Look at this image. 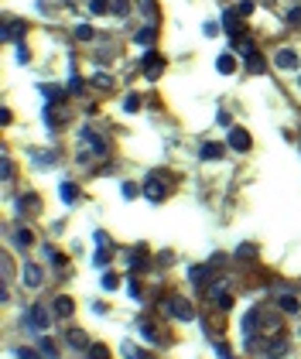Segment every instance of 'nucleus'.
Returning <instances> with one entry per match:
<instances>
[{
	"label": "nucleus",
	"mask_w": 301,
	"mask_h": 359,
	"mask_svg": "<svg viewBox=\"0 0 301 359\" xmlns=\"http://www.w3.org/2000/svg\"><path fill=\"white\" fill-rule=\"evenodd\" d=\"M161 308H164V315H171V318H178V322H192V318H195V308H192L185 298H168Z\"/></svg>",
	"instance_id": "nucleus-1"
},
{
	"label": "nucleus",
	"mask_w": 301,
	"mask_h": 359,
	"mask_svg": "<svg viewBox=\"0 0 301 359\" xmlns=\"http://www.w3.org/2000/svg\"><path fill=\"white\" fill-rule=\"evenodd\" d=\"M52 325V318H48V308L45 304H31L28 308V328H35V332H45Z\"/></svg>",
	"instance_id": "nucleus-2"
},
{
	"label": "nucleus",
	"mask_w": 301,
	"mask_h": 359,
	"mask_svg": "<svg viewBox=\"0 0 301 359\" xmlns=\"http://www.w3.org/2000/svg\"><path fill=\"white\" fill-rule=\"evenodd\" d=\"M82 140L93 147V154H96V157H106V140H103V137H96L93 130H89V127L82 130Z\"/></svg>",
	"instance_id": "nucleus-3"
},
{
	"label": "nucleus",
	"mask_w": 301,
	"mask_h": 359,
	"mask_svg": "<svg viewBox=\"0 0 301 359\" xmlns=\"http://www.w3.org/2000/svg\"><path fill=\"white\" fill-rule=\"evenodd\" d=\"M274 62H278V68H298V52L294 48H281L274 55Z\"/></svg>",
	"instance_id": "nucleus-4"
},
{
	"label": "nucleus",
	"mask_w": 301,
	"mask_h": 359,
	"mask_svg": "<svg viewBox=\"0 0 301 359\" xmlns=\"http://www.w3.org/2000/svg\"><path fill=\"white\" fill-rule=\"evenodd\" d=\"M230 147H233V151H246V147H250V134L240 130V127H233V130H230Z\"/></svg>",
	"instance_id": "nucleus-5"
},
{
	"label": "nucleus",
	"mask_w": 301,
	"mask_h": 359,
	"mask_svg": "<svg viewBox=\"0 0 301 359\" xmlns=\"http://www.w3.org/2000/svg\"><path fill=\"white\" fill-rule=\"evenodd\" d=\"M52 312H55L58 318H69V315L76 312V301H72V298H65V294H62V298H55V304H52Z\"/></svg>",
	"instance_id": "nucleus-6"
},
{
	"label": "nucleus",
	"mask_w": 301,
	"mask_h": 359,
	"mask_svg": "<svg viewBox=\"0 0 301 359\" xmlns=\"http://www.w3.org/2000/svg\"><path fill=\"white\" fill-rule=\"evenodd\" d=\"M24 284L28 288H38L41 284V267L38 264H24Z\"/></svg>",
	"instance_id": "nucleus-7"
},
{
	"label": "nucleus",
	"mask_w": 301,
	"mask_h": 359,
	"mask_svg": "<svg viewBox=\"0 0 301 359\" xmlns=\"http://www.w3.org/2000/svg\"><path fill=\"white\" fill-rule=\"evenodd\" d=\"M161 65H164V62H161L158 55H154V52H147V55H144V68H147V76H150V79H158Z\"/></svg>",
	"instance_id": "nucleus-8"
},
{
	"label": "nucleus",
	"mask_w": 301,
	"mask_h": 359,
	"mask_svg": "<svg viewBox=\"0 0 301 359\" xmlns=\"http://www.w3.org/2000/svg\"><path fill=\"white\" fill-rule=\"evenodd\" d=\"M65 342H69L72 349H89L86 346V332H79V328H69V332H65Z\"/></svg>",
	"instance_id": "nucleus-9"
},
{
	"label": "nucleus",
	"mask_w": 301,
	"mask_h": 359,
	"mask_svg": "<svg viewBox=\"0 0 301 359\" xmlns=\"http://www.w3.org/2000/svg\"><path fill=\"white\" fill-rule=\"evenodd\" d=\"M21 34H24V24L21 21H7V24H4V38H7V41L21 38Z\"/></svg>",
	"instance_id": "nucleus-10"
},
{
	"label": "nucleus",
	"mask_w": 301,
	"mask_h": 359,
	"mask_svg": "<svg viewBox=\"0 0 301 359\" xmlns=\"http://www.w3.org/2000/svg\"><path fill=\"white\" fill-rule=\"evenodd\" d=\"M222 157V144H202V161H219Z\"/></svg>",
	"instance_id": "nucleus-11"
},
{
	"label": "nucleus",
	"mask_w": 301,
	"mask_h": 359,
	"mask_svg": "<svg viewBox=\"0 0 301 359\" xmlns=\"http://www.w3.org/2000/svg\"><path fill=\"white\" fill-rule=\"evenodd\" d=\"M144 195H147L150 202H161V199H164V188L158 185V181H147V185H144Z\"/></svg>",
	"instance_id": "nucleus-12"
},
{
	"label": "nucleus",
	"mask_w": 301,
	"mask_h": 359,
	"mask_svg": "<svg viewBox=\"0 0 301 359\" xmlns=\"http://www.w3.org/2000/svg\"><path fill=\"white\" fill-rule=\"evenodd\" d=\"M278 304H281V312H288V315H294V312H298V298H294V294H281V298H278Z\"/></svg>",
	"instance_id": "nucleus-13"
},
{
	"label": "nucleus",
	"mask_w": 301,
	"mask_h": 359,
	"mask_svg": "<svg viewBox=\"0 0 301 359\" xmlns=\"http://www.w3.org/2000/svg\"><path fill=\"white\" fill-rule=\"evenodd\" d=\"M222 24H226V31H230L233 38L240 34V21H236V11H226V14H222Z\"/></svg>",
	"instance_id": "nucleus-14"
},
{
	"label": "nucleus",
	"mask_w": 301,
	"mask_h": 359,
	"mask_svg": "<svg viewBox=\"0 0 301 359\" xmlns=\"http://www.w3.org/2000/svg\"><path fill=\"white\" fill-rule=\"evenodd\" d=\"M14 243H17V247H31V243H35L31 229H17V233H14Z\"/></svg>",
	"instance_id": "nucleus-15"
},
{
	"label": "nucleus",
	"mask_w": 301,
	"mask_h": 359,
	"mask_svg": "<svg viewBox=\"0 0 301 359\" xmlns=\"http://www.w3.org/2000/svg\"><path fill=\"white\" fill-rule=\"evenodd\" d=\"M216 65H219L222 76H230L233 68H236V58H233V55H219V62H216Z\"/></svg>",
	"instance_id": "nucleus-16"
},
{
	"label": "nucleus",
	"mask_w": 301,
	"mask_h": 359,
	"mask_svg": "<svg viewBox=\"0 0 301 359\" xmlns=\"http://www.w3.org/2000/svg\"><path fill=\"white\" fill-rule=\"evenodd\" d=\"M246 68H250V72H264V58L257 55V52H250V55H246Z\"/></svg>",
	"instance_id": "nucleus-17"
},
{
	"label": "nucleus",
	"mask_w": 301,
	"mask_h": 359,
	"mask_svg": "<svg viewBox=\"0 0 301 359\" xmlns=\"http://www.w3.org/2000/svg\"><path fill=\"white\" fill-rule=\"evenodd\" d=\"M58 195H62V202H76V195H79V192H76V185H69V181H65V185L58 188Z\"/></svg>",
	"instance_id": "nucleus-18"
},
{
	"label": "nucleus",
	"mask_w": 301,
	"mask_h": 359,
	"mask_svg": "<svg viewBox=\"0 0 301 359\" xmlns=\"http://www.w3.org/2000/svg\"><path fill=\"white\" fill-rule=\"evenodd\" d=\"M76 38H79V41H93L96 31L89 28V24H79V28H76Z\"/></svg>",
	"instance_id": "nucleus-19"
},
{
	"label": "nucleus",
	"mask_w": 301,
	"mask_h": 359,
	"mask_svg": "<svg viewBox=\"0 0 301 359\" xmlns=\"http://www.w3.org/2000/svg\"><path fill=\"white\" fill-rule=\"evenodd\" d=\"M284 352H288V342H274V346H267V356H270V359H281Z\"/></svg>",
	"instance_id": "nucleus-20"
},
{
	"label": "nucleus",
	"mask_w": 301,
	"mask_h": 359,
	"mask_svg": "<svg viewBox=\"0 0 301 359\" xmlns=\"http://www.w3.org/2000/svg\"><path fill=\"white\" fill-rule=\"evenodd\" d=\"M17 205H21V212H24V205H28V212H38V195H24Z\"/></svg>",
	"instance_id": "nucleus-21"
},
{
	"label": "nucleus",
	"mask_w": 301,
	"mask_h": 359,
	"mask_svg": "<svg viewBox=\"0 0 301 359\" xmlns=\"http://www.w3.org/2000/svg\"><path fill=\"white\" fill-rule=\"evenodd\" d=\"M38 346H41V356H45V359H55V356H58V349L52 346V342H48V339H41V342H38Z\"/></svg>",
	"instance_id": "nucleus-22"
},
{
	"label": "nucleus",
	"mask_w": 301,
	"mask_h": 359,
	"mask_svg": "<svg viewBox=\"0 0 301 359\" xmlns=\"http://www.w3.org/2000/svg\"><path fill=\"white\" fill-rule=\"evenodd\" d=\"M123 110H127V113H134V110H140V96H137V92H130L127 100H123Z\"/></svg>",
	"instance_id": "nucleus-23"
},
{
	"label": "nucleus",
	"mask_w": 301,
	"mask_h": 359,
	"mask_svg": "<svg viewBox=\"0 0 301 359\" xmlns=\"http://www.w3.org/2000/svg\"><path fill=\"white\" fill-rule=\"evenodd\" d=\"M123 356H127V359H147L137 346H134V342H127V346H123Z\"/></svg>",
	"instance_id": "nucleus-24"
},
{
	"label": "nucleus",
	"mask_w": 301,
	"mask_h": 359,
	"mask_svg": "<svg viewBox=\"0 0 301 359\" xmlns=\"http://www.w3.org/2000/svg\"><path fill=\"white\" fill-rule=\"evenodd\" d=\"M89 359H110V349L106 346H89Z\"/></svg>",
	"instance_id": "nucleus-25"
},
{
	"label": "nucleus",
	"mask_w": 301,
	"mask_h": 359,
	"mask_svg": "<svg viewBox=\"0 0 301 359\" xmlns=\"http://www.w3.org/2000/svg\"><path fill=\"white\" fill-rule=\"evenodd\" d=\"M110 7H113L110 0H93V4H89V11H93V14H106Z\"/></svg>",
	"instance_id": "nucleus-26"
},
{
	"label": "nucleus",
	"mask_w": 301,
	"mask_h": 359,
	"mask_svg": "<svg viewBox=\"0 0 301 359\" xmlns=\"http://www.w3.org/2000/svg\"><path fill=\"white\" fill-rule=\"evenodd\" d=\"M154 41V28H144V31H137V45H150Z\"/></svg>",
	"instance_id": "nucleus-27"
},
{
	"label": "nucleus",
	"mask_w": 301,
	"mask_h": 359,
	"mask_svg": "<svg viewBox=\"0 0 301 359\" xmlns=\"http://www.w3.org/2000/svg\"><path fill=\"white\" fill-rule=\"evenodd\" d=\"M254 328H257V312H250L243 318V332H246V336H254Z\"/></svg>",
	"instance_id": "nucleus-28"
},
{
	"label": "nucleus",
	"mask_w": 301,
	"mask_h": 359,
	"mask_svg": "<svg viewBox=\"0 0 301 359\" xmlns=\"http://www.w3.org/2000/svg\"><path fill=\"white\" fill-rule=\"evenodd\" d=\"M188 277H192L195 284H202L206 281V267H188Z\"/></svg>",
	"instance_id": "nucleus-29"
},
{
	"label": "nucleus",
	"mask_w": 301,
	"mask_h": 359,
	"mask_svg": "<svg viewBox=\"0 0 301 359\" xmlns=\"http://www.w3.org/2000/svg\"><path fill=\"white\" fill-rule=\"evenodd\" d=\"M288 24H291V28H298V24H301V7H291V11H288Z\"/></svg>",
	"instance_id": "nucleus-30"
},
{
	"label": "nucleus",
	"mask_w": 301,
	"mask_h": 359,
	"mask_svg": "<svg viewBox=\"0 0 301 359\" xmlns=\"http://www.w3.org/2000/svg\"><path fill=\"white\" fill-rule=\"evenodd\" d=\"M93 82L99 86V89H110V86H113V79H110V76H103V72H99V76H93Z\"/></svg>",
	"instance_id": "nucleus-31"
},
{
	"label": "nucleus",
	"mask_w": 301,
	"mask_h": 359,
	"mask_svg": "<svg viewBox=\"0 0 301 359\" xmlns=\"http://www.w3.org/2000/svg\"><path fill=\"white\" fill-rule=\"evenodd\" d=\"M103 288H106V291H113V288H116V277H113V274H103Z\"/></svg>",
	"instance_id": "nucleus-32"
},
{
	"label": "nucleus",
	"mask_w": 301,
	"mask_h": 359,
	"mask_svg": "<svg viewBox=\"0 0 301 359\" xmlns=\"http://www.w3.org/2000/svg\"><path fill=\"white\" fill-rule=\"evenodd\" d=\"M250 11H254V0H243V4L236 7V14H250Z\"/></svg>",
	"instance_id": "nucleus-33"
},
{
	"label": "nucleus",
	"mask_w": 301,
	"mask_h": 359,
	"mask_svg": "<svg viewBox=\"0 0 301 359\" xmlns=\"http://www.w3.org/2000/svg\"><path fill=\"white\" fill-rule=\"evenodd\" d=\"M11 175H14V164L4 157V181H11Z\"/></svg>",
	"instance_id": "nucleus-34"
},
{
	"label": "nucleus",
	"mask_w": 301,
	"mask_h": 359,
	"mask_svg": "<svg viewBox=\"0 0 301 359\" xmlns=\"http://www.w3.org/2000/svg\"><path fill=\"white\" fill-rule=\"evenodd\" d=\"M120 192H123V199H134V195H137V188H134L130 181H127V185H123V188H120Z\"/></svg>",
	"instance_id": "nucleus-35"
},
{
	"label": "nucleus",
	"mask_w": 301,
	"mask_h": 359,
	"mask_svg": "<svg viewBox=\"0 0 301 359\" xmlns=\"http://www.w3.org/2000/svg\"><path fill=\"white\" fill-rule=\"evenodd\" d=\"M127 294H130V298H140V288H137V281H130V284H127Z\"/></svg>",
	"instance_id": "nucleus-36"
},
{
	"label": "nucleus",
	"mask_w": 301,
	"mask_h": 359,
	"mask_svg": "<svg viewBox=\"0 0 301 359\" xmlns=\"http://www.w3.org/2000/svg\"><path fill=\"white\" fill-rule=\"evenodd\" d=\"M113 11L116 14H127V0H113Z\"/></svg>",
	"instance_id": "nucleus-37"
},
{
	"label": "nucleus",
	"mask_w": 301,
	"mask_h": 359,
	"mask_svg": "<svg viewBox=\"0 0 301 359\" xmlns=\"http://www.w3.org/2000/svg\"><path fill=\"white\" fill-rule=\"evenodd\" d=\"M216 356H219V359H233L230 352H226V346H219V342H216Z\"/></svg>",
	"instance_id": "nucleus-38"
},
{
	"label": "nucleus",
	"mask_w": 301,
	"mask_h": 359,
	"mask_svg": "<svg viewBox=\"0 0 301 359\" xmlns=\"http://www.w3.org/2000/svg\"><path fill=\"white\" fill-rule=\"evenodd\" d=\"M17 359H38V356L31 352V349H21V352H17Z\"/></svg>",
	"instance_id": "nucleus-39"
}]
</instances>
